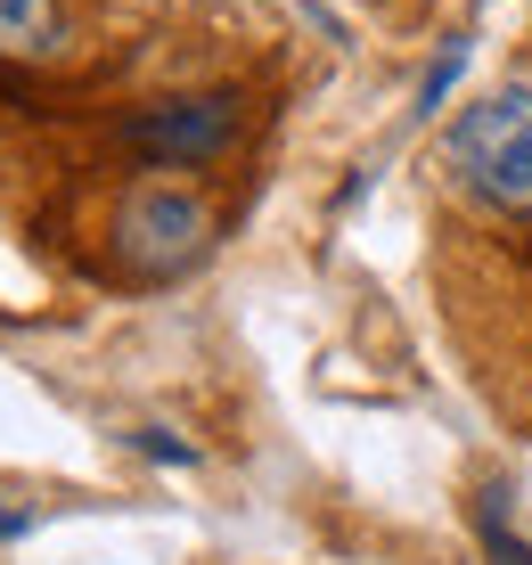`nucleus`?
Wrapping results in <instances>:
<instances>
[{"mask_svg":"<svg viewBox=\"0 0 532 565\" xmlns=\"http://www.w3.org/2000/svg\"><path fill=\"white\" fill-rule=\"evenodd\" d=\"M450 164L467 172V189H483L491 205L532 213V83H508L476 99L450 124Z\"/></svg>","mask_w":532,"mask_h":565,"instance_id":"nucleus-1","label":"nucleus"},{"mask_svg":"<svg viewBox=\"0 0 532 565\" xmlns=\"http://www.w3.org/2000/svg\"><path fill=\"white\" fill-rule=\"evenodd\" d=\"M459 74H467V42H443V57L426 66V83H418V115H426V107H443Z\"/></svg>","mask_w":532,"mask_h":565,"instance_id":"nucleus-6","label":"nucleus"},{"mask_svg":"<svg viewBox=\"0 0 532 565\" xmlns=\"http://www.w3.org/2000/svg\"><path fill=\"white\" fill-rule=\"evenodd\" d=\"M131 156H148V164L164 172H189V164H213L230 140H238V99H222V90H205V99H172V107H140L124 124Z\"/></svg>","mask_w":532,"mask_h":565,"instance_id":"nucleus-3","label":"nucleus"},{"mask_svg":"<svg viewBox=\"0 0 532 565\" xmlns=\"http://www.w3.org/2000/svg\"><path fill=\"white\" fill-rule=\"evenodd\" d=\"M66 50V0H0V57H57Z\"/></svg>","mask_w":532,"mask_h":565,"instance_id":"nucleus-4","label":"nucleus"},{"mask_svg":"<svg viewBox=\"0 0 532 565\" xmlns=\"http://www.w3.org/2000/svg\"><path fill=\"white\" fill-rule=\"evenodd\" d=\"M205 246H213V213H205L196 189H181V181L124 189V205H115V255H124L131 270L172 279V270H189Z\"/></svg>","mask_w":532,"mask_h":565,"instance_id":"nucleus-2","label":"nucleus"},{"mask_svg":"<svg viewBox=\"0 0 532 565\" xmlns=\"http://www.w3.org/2000/svg\"><path fill=\"white\" fill-rule=\"evenodd\" d=\"M33 533V500H9L0 492V541H25Z\"/></svg>","mask_w":532,"mask_h":565,"instance_id":"nucleus-8","label":"nucleus"},{"mask_svg":"<svg viewBox=\"0 0 532 565\" xmlns=\"http://www.w3.org/2000/svg\"><path fill=\"white\" fill-rule=\"evenodd\" d=\"M476 533H483V565H532V550L508 533V492H483L476 500Z\"/></svg>","mask_w":532,"mask_h":565,"instance_id":"nucleus-5","label":"nucleus"},{"mask_svg":"<svg viewBox=\"0 0 532 565\" xmlns=\"http://www.w3.org/2000/svg\"><path fill=\"white\" fill-rule=\"evenodd\" d=\"M131 451H140V459H164V467H196V443L164 435V426H131Z\"/></svg>","mask_w":532,"mask_h":565,"instance_id":"nucleus-7","label":"nucleus"}]
</instances>
